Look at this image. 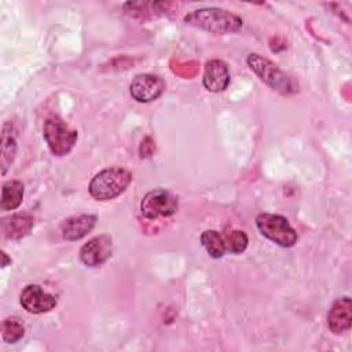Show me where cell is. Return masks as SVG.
<instances>
[{
    "label": "cell",
    "mask_w": 352,
    "mask_h": 352,
    "mask_svg": "<svg viewBox=\"0 0 352 352\" xmlns=\"http://www.w3.org/2000/svg\"><path fill=\"white\" fill-rule=\"evenodd\" d=\"M184 22L187 25L195 26L198 29H202L210 33H217V34L238 32L243 25V21L241 16L227 10L216 8V7L194 10L184 16Z\"/></svg>",
    "instance_id": "obj_1"
},
{
    "label": "cell",
    "mask_w": 352,
    "mask_h": 352,
    "mask_svg": "<svg viewBox=\"0 0 352 352\" xmlns=\"http://www.w3.org/2000/svg\"><path fill=\"white\" fill-rule=\"evenodd\" d=\"M246 62L250 70L271 89L282 95H292L298 91V85L293 78L268 58H264L260 54H249Z\"/></svg>",
    "instance_id": "obj_2"
},
{
    "label": "cell",
    "mask_w": 352,
    "mask_h": 352,
    "mask_svg": "<svg viewBox=\"0 0 352 352\" xmlns=\"http://www.w3.org/2000/svg\"><path fill=\"white\" fill-rule=\"evenodd\" d=\"M132 182V173L124 168H106L89 182L88 191L96 201H107L122 194Z\"/></svg>",
    "instance_id": "obj_3"
},
{
    "label": "cell",
    "mask_w": 352,
    "mask_h": 352,
    "mask_svg": "<svg viewBox=\"0 0 352 352\" xmlns=\"http://www.w3.org/2000/svg\"><path fill=\"white\" fill-rule=\"evenodd\" d=\"M43 136L50 151L56 157H63L74 147L78 133L60 117L51 116L44 121Z\"/></svg>",
    "instance_id": "obj_4"
},
{
    "label": "cell",
    "mask_w": 352,
    "mask_h": 352,
    "mask_svg": "<svg viewBox=\"0 0 352 352\" xmlns=\"http://www.w3.org/2000/svg\"><path fill=\"white\" fill-rule=\"evenodd\" d=\"M256 226L261 235L279 246L290 248L297 242V232L286 217L274 213H260L256 217Z\"/></svg>",
    "instance_id": "obj_5"
},
{
    "label": "cell",
    "mask_w": 352,
    "mask_h": 352,
    "mask_svg": "<svg viewBox=\"0 0 352 352\" xmlns=\"http://www.w3.org/2000/svg\"><path fill=\"white\" fill-rule=\"evenodd\" d=\"M179 206L177 197L173 195L170 191L164 188H155L148 191L142 202H140V212L146 219L155 220L157 217H168L176 213Z\"/></svg>",
    "instance_id": "obj_6"
},
{
    "label": "cell",
    "mask_w": 352,
    "mask_h": 352,
    "mask_svg": "<svg viewBox=\"0 0 352 352\" xmlns=\"http://www.w3.org/2000/svg\"><path fill=\"white\" fill-rule=\"evenodd\" d=\"M165 91V81L150 73L135 76L129 85L131 96L139 103H148L158 99Z\"/></svg>",
    "instance_id": "obj_7"
},
{
    "label": "cell",
    "mask_w": 352,
    "mask_h": 352,
    "mask_svg": "<svg viewBox=\"0 0 352 352\" xmlns=\"http://www.w3.org/2000/svg\"><path fill=\"white\" fill-rule=\"evenodd\" d=\"M113 253V239L109 234H100L80 249V260L87 267H98L110 258Z\"/></svg>",
    "instance_id": "obj_8"
},
{
    "label": "cell",
    "mask_w": 352,
    "mask_h": 352,
    "mask_svg": "<svg viewBox=\"0 0 352 352\" xmlns=\"http://www.w3.org/2000/svg\"><path fill=\"white\" fill-rule=\"evenodd\" d=\"M21 305L30 314H44L55 308L56 297L38 285H28L21 292Z\"/></svg>",
    "instance_id": "obj_9"
},
{
    "label": "cell",
    "mask_w": 352,
    "mask_h": 352,
    "mask_svg": "<svg viewBox=\"0 0 352 352\" xmlns=\"http://www.w3.org/2000/svg\"><path fill=\"white\" fill-rule=\"evenodd\" d=\"M327 326L333 334H342L352 326V300L344 296L336 300L327 312Z\"/></svg>",
    "instance_id": "obj_10"
},
{
    "label": "cell",
    "mask_w": 352,
    "mask_h": 352,
    "mask_svg": "<svg viewBox=\"0 0 352 352\" xmlns=\"http://www.w3.org/2000/svg\"><path fill=\"white\" fill-rule=\"evenodd\" d=\"M202 82L204 87L210 92H223L230 84V72L227 63L220 59L206 62Z\"/></svg>",
    "instance_id": "obj_11"
},
{
    "label": "cell",
    "mask_w": 352,
    "mask_h": 352,
    "mask_svg": "<svg viewBox=\"0 0 352 352\" xmlns=\"http://www.w3.org/2000/svg\"><path fill=\"white\" fill-rule=\"evenodd\" d=\"M96 224V216L94 214H78L63 220L60 224L62 236L66 241H78L88 235Z\"/></svg>",
    "instance_id": "obj_12"
},
{
    "label": "cell",
    "mask_w": 352,
    "mask_h": 352,
    "mask_svg": "<svg viewBox=\"0 0 352 352\" xmlns=\"http://www.w3.org/2000/svg\"><path fill=\"white\" fill-rule=\"evenodd\" d=\"M33 228V217L28 213H16L1 219L3 235L8 239H21Z\"/></svg>",
    "instance_id": "obj_13"
},
{
    "label": "cell",
    "mask_w": 352,
    "mask_h": 352,
    "mask_svg": "<svg viewBox=\"0 0 352 352\" xmlns=\"http://www.w3.org/2000/svg\"><path fill=\"white\" fill-rule=\"evenodd\" d=\"M16 153V140L15 132L11 122H6L1 131V155H0V166L1 175H6L7 169L11 166V162L15 158Z\"/></svg>",
    "instance_id": "obj_14"
},
{
    "label": "cell",
    "mask_w": 352,
    "mask_h": 352,
    "mask_svg": "<svg viewBox=\"0 0 352 352\" xmlns=\"http://www.w3.org/2000/svg\"><path fill=\"white\" fill-rule=\"evenodd\" d=\"M23 183L19 180H8L1 187L0 208L3 212L16 209L23 199Z\"/></svg>",
    "instance_id": "obj_15"
},
{
    "label": "cell",
    "mask_w": 352,
    "mask_h": 352,
    "mask_svg": "<svg viewBox=\"0 0 352 352\" xmlns=\"http://www.w3.org/2000/svg\"><path fill=\"white\" fill-rule=\"evenodd\" d=\"M201 243L205 250L213 258H220L226 254V245L223 235L219 234L216 230H206L201 234Z\"/></svg>",
    "instance_id": "obj_16"
},
{
    "label": "cell",
    "mask_w": 352,
    "mask_h": 352,
    "mask_svg": "<svg viewBox=\"0 0 352 352\" xmlns=\"http://www.w3.org/2000/svg\"><path fill=\"white\" fill-rule=\"evenodd\" d=\"M226 252H230L232 254H239L245 252L249 243L248 235L241 230H227L223 234Z\"/></svg>",
    "instance_id": "obj_17"
},
{
    "label": "cell",
    "mask_w": 352,
    "mask_h": 352,
    "mask_svg": "<svg viewBox=\"0 0 352 352\" xmlns=\"http://www.w3.org/2000/svg\"><path fill=\"white\" fill-rule=\"evenodd\" d=\"M25 336V326L18 318H7L1 322V338L7 344H14Z\"/></svg>",
    "instance_id": "obj_18"
},
{
    "label": "cell",
    "mask_w": 352,
    "mask_h": 352,
    "mask_svg": "<svg viewBox=\"0 0 352 352\" xmlns=\"http://www.w3.org/2000/svg\"><path fill=\"white\" fill-rule=\"evenodd\" d=\"M1 258H3V261H1V267H6V265L11 264V258H8V257H7L6 252H1Z\"/></svg>",
    "instance_id": "obj_19"
}]
</instances>
